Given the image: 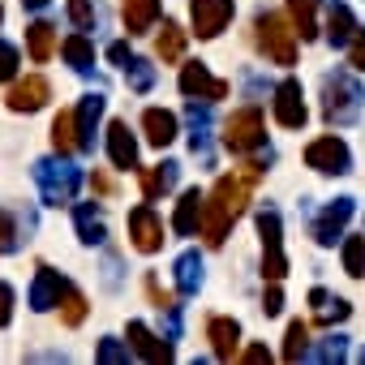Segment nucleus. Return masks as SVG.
<instances>
[{"instance_id":"603ef678","label":"nucleus","mask_w":365,"mask_h":365,"mask_svg":"<svg viewBox=\"0 0 365 365\" xmlns=\"http://www.w3.org/2000/svg\"><path fill=\"white\" fill-rule=\"evenodd\" d=\"M52 0H22V9H31V14H39V9H48Z\"/></svg>"},{"instance_id":"bb28decb","label":"nucleus","mask_w":365,"mask_h":365,"mask_svg":"<svg viewBox=\"0 0 365 365\" xmlns=\"http://www.w3.org/2000/svg\"><path fill=\"white\" fill-rule=\"evenodd\" d=\"M61 292H65V279L52 271V267H39L35 271V284H31V309H52L56 301H61Z\"/></svg>"},{"instance_id":"f257e3e1","label":"nucleus","mask_w":365,"mask_h":365,"mask_svg":"<svg viewBox=\"0 0 365 365\" xmlns=\"http://www.w3.org/2000/svg\"><path fill=\"white\" fill-rule=\"evenodd\" d=\"M250 180L237 172V176H220L215 180V190H211V198H207V207H202V237H207V245H224L228 241V228L245 215V207H250Z\"/></svg>"},{"instance_id":"6e6552de","label":"nucleus","mask_w":365,"mask_h":365,"mask_svg":"<svg viewBox=\"0 0 365 365\" xmlns=\"http://www.w3.org/2000/svg\"><path fill=\"white\" fill-rule=\"evenodd\" d=\"M271 112H275V120H279L284 129H305L309 108H305V91H301L297 78H284V82L271 91Z\"/></svg>"},{"instance_id":"b1692460","label":"nucleus","mask_w":365,"mask_h":365,"mask_svg":"<svg viewBox=\"0 0 365 365\" xmlns=\"http://www.w3.org/2000/svg\"><path fill=\"white\" fill-rule=\"evenodd\" d=\"M207 339L215 348V361H232L237 344H241V322L237 318H211L207 322Z\"/></svg>"},{"instance_id":"7ed1b4c3","label":"nucleus","mask_w":365,"mask_h":365,"mask_svg":"<svg viewBox=\"0 0 365 365\" xmlns=\"http://www.w3.org/2000/svg\"><path fill=\"white\" fill-rule=\"evenodd\" d=\"M254 39H258V52L271 61V65H297V26L284 18V14H258L254 18Z\"/></svg>"},{"instance_id":"4be33fe9","label":"nucleus","mask_w":365,"mask_h":365,"mask_svg":"<svg viewBox=\"0 0 365 365\" xmlns=\"http://www.w3.org/2000/svg\"><path fill=\"white\" fill-rule=\"evenodd\" d=\"M159 14H163L159 0H120V22L129 35H146L159 22Z\"/></svg>"},{"instance_id":"864d4df0","label":"nucleus","mask_w":365,"mask_h":365,"mask_svg":"<svg viewBox=\"0 0 365 365\" xmlns=\"http://www.w3.org/2000/svg\"><path fill=\"white\" fill-rule=\"evenodd\" d=\"M0 22H5V5H0Z\"/></svg>"},{"instance_id":"49530a36","label":"nucleus","mask_w":365,"mask_h":365,"mask_svg":"<svg viewBox=\"0 0 365 365\" xmlns=\"http://www.w3.org/2000/svg\"><path fill=\"white\" fill-rule=\"evenodd\" d=\"M14 322V288L0 279V327H9Z\"/></svg>"},{"instance_id":"a18cd8bd","label":"nucleus","mask_w":365,"mask_h":365,"mask_svg":"<svg viewBox=\"0 0 365 365\" xmlns=\"http://www.w3.org/2000/svg\"><path fill=\"white\" fill-rule=\"evenodd\" d=\"M142 288H146V297H150V305H155V309L172 305V297H168V292L159 288V279H155V275H146V279H142Z\"/></svg>"},{"instance_id":"4c0bfd02","label":"nucleus","mask_w":365,"mask_h":365,"mask_svg":"<svg viewBox=\"0 0 365 365\" xmlns=\"http://www.w3.org/2000/svg\"><path fill=\"white\" fill-rule=\"evenodd\" d=\"M305 348H309V327L297 318L288 322V335H284V361H305Z\"/></svg>"},{"instance_id":"473e14b6","label":"nucleus","mask_w":365,"mask_h":365,"mask_svg":"<svg viewBox=\"0 0 365 365\" xmlns=\"http://www.w3.org/2000/svg\"><path fill=\"white\" fill-rule=\"evenodd\" d=\"M344 356H348V339L344 335H327V339L305 348V361H318V365H331V361H344Z\"/></svg>"},{"instance_id":"cd10ccee","label":"nucleus","mask_w":365,"mask_h":365,"mask_svg":"<svg viewBox=\"0 0 365 365\" xmlns=\"http://www.w3.org/2000/svg\"><path fill=\"white\" fill-rule=\"evenodd\" d=\"M309 305H314V322H318V327H335V322H344V318L352 314V305H348L344 297H331L327 288H314V292H309Z\"/></svg>"},{"instance_id":"a211bd4d","label":"nucleus","mask_w":365,"mask_h":365,"mask_svg":"<svg viewBox=\"0 0 365 365\" xmlns=\"http://www.w3.org/2000/svg\"><path fill=\"white\" fill-rule=\"evenodd\" d=\"M108 159L120 172H133L138 168V138L129 133V120H112L108 125Z\"/></svg>"},{"instance_id":"2f4dec72","label":"nucleus","mask_w":365,"mask_h":365,"mask_svg":"<svg viewBox=\"0 0 365 365\" xmlns=\"http://www.w3.org/2000/svg\"><path fill=\"white\" fill-rule=\"evenodd\" d=\"M26 48H31V61L43 65V61L56 52V31H52L48 22H31V26H26Z\"/></svg>"},{"instance_id":"39448f33","label":"nucleus","mask_w":365,"mask_h":365,"mask_svg":"<svg viewBox=\"0 0 365 365\" xmlns=\"http://www.w3.org/2000/svg\"><path fill=\"white\" fill-rule=\"evenodd\" d=\"M224 146L232 155H258L267 146V125H262V112L254 103L241 108V112H232L224 120Z\"/></svg>"},{"instance_id":"72a5a7b5","label":"nucleus","mask_w":365,"mask_h":365,"mask_svg":"<svg viewBox=\"0 0 365 365\" xmlns=\"http://www.w3.org/2000/svg\"><path fill=\"white\" fill-rule=\"evenodd\" d=\"M125 82H129L133 95H150V86H155V65L142 61V56H129V65H125Z\"/></svg>"},{"instance_id":"c756f323","label":"nucleus","mask_w":365,"mask_h":365,"mask_svg":"<svg viewBox=\"0 0 365 365\" xmlns=\"http://www.w3.org/2000/svg\"><path fill=\"white\" fill-rule=\"evenodd\" d=\"M155 56H159L163 65H176L180 56H185V31H180L176 22H163V31H159V39H155Z\"/></svg>"},{"instance_id":"a878e982","label":"nucleus","mask_w":365,"mask_h":365,"mask_svg":"<svg viewBox=\"0 0 365 365\" xmlns=\"http://www.w3.org/2000/svg\"><path fill=\"white\" fill-rule=\"evenodd\" d=\"M61 56H65V65L73 69V73H82V78H91L95 73V43H91V35H69L65 43H61Z\"/></svg>"},{"instance_id":"423d86ee","label":"nucleus","mask_w":365,"mask_h":365,"mask_svg":"<svg viewBox=\"0 0 365 365\" xmlns=\"http://www.w3.org/2000/svg\"><path fill=\"white\" fill-rule=\"evenodd\" d=\"M258 237H262V279H284L288 275V254H284V224L275 207L258 211Z\"/></svg>"},{"instance_id":"2eb2a0df","label":"nucleus","mask_w":365,"mask_h":365,"mask_svg":"<svg viewBox=\"0 0 365 365\" xmlns=\"http://www.w3.org/2000/svg\"><path fill=\"white\" fill-rule=\"evenodd\" d=\"M35 232V211L26 207H9L0 211V254H18Z\"/></svg>"},{"instance_id":"f3484780","label":"nucleus","mask_w":365,"mask_h":365,"mask_svg":"<svg viewBox=\"0 0 365 365\" xmlns=\"http://www.w3.org/2000/svg\"><path fill=\"white\" fill-rule=\"evenodd\" d=\"M52 99V86H48V78H39V73H31V78H22V82H14V91H9V112H39L43 103Z\"/></svg>"},{"instance_id":"37998d69","label":"nucleus","mask_w":365,"mask_h":365,"mask_svg":"<svg viewBox=\"0 0 365 365\" xmlns=\"http://www.w3.org/2000/svg\"><path fill=\"white\" fill-rule=\"evenodd\" d=\"M348 65L365 73V31H356V35L348 39Z\"/></svg>"},{"instance_id":"aec40b11","label":"nucleus","mask_w":365,"mask_h":365,"mask_svg":"<svg viewBox=\"0 0 365 365\" xmlns=\"http://www.w3.org/2000/svg\"><path fill=\"white\" fill-rule=\"evenodd\" d=\"M176 180H180V163L176 159H163V163L146 168L142 172V194H146V202H159L163 194H172Z\"/></svg>"},{"instance_id":"f704fd0d","label":"nucleus","mask_w":365,"mask_h":365,"mask_svg":"<svg viewBox=\"0 0 365 365\" xmlns=\"http://www.w3.org/2000/svg\"><path fill=\"white\" fill-rule=\"evenodd\" d=\"M65 14H69V22H73V31H99V22H103V14H99V5H91V0H69L65 5Z\"/></svg>"},{"instance_id":"9b49d317","label":"nucleus","mask_w":365,"mask_h":365,"mask_svg":"<svg viewBox=\"0 0 365 365\" xmlns=\"http://www.w3.org/2000/svg\"><path fill=\"white\" fill-rule=\"evenodd\" d=\"M185 120H190V150L198 155V163L202 168H211L215 163V155H211V129H215V116H211V99H190L185 103Z\"/></svg>"},{"instance_id":"c03bdc74","label":"nucleus","mask_w":365,"mask_h":365,"mask_svg":"<svg viewBox=\"0 0 365 365\" xmlns=\"http://www.w3.org/2000/svg\"><path fill=\"white\" fill-rule=\"evenodd\" d=\"M159 314H163V327H168V339L176 344V339H180V305L172 301V305H163Z\"/></svg>"},{"instance_id":"7c9ffc66","label":"nucleus","mask_w":365,"mask_h":365,"mask_svg":"<svg viewBox=\"0 0 365 365\" xmlns=\"http://www.w3.org/2000/svg\"><path fill=\"white\" fill-rule=\"evenodd\" d=\"M288 14H292V26L305 43L318 39V0H288Z\"/></svg>"},{"instance_id":"c9c22d12","label":"nucleus","mask_w":365,"mask_h":365,"mask_svg":"<svg viewBox=\"0 0 365 365\" xmlns=\"http://www.w3.org/2000/svg\"><path fill=\"white\" fill-rule=\"evenodd\" d=\"M61 322L65 327H82V318H86V297L73 288V284H65V292H61Z\"/></svg>"},{"instance_id":"9d476101","label":"nucleus","mask_w":365,"mask_h":365,"mask_svg":"<svg viewBox=\"0 0 365 365\" xmlns=\"http://www.w3.org/2000/svg\"><path fill=\"white\" fill-rule=\"evenodd\" d=\"M232 14H237L232 0H190V22H194L198 39H220L224 26L232 22Z\"/></svg>"},{"instance_id":"a19ab883","label":"nucleus","mask_w":365,"mask_h":365,"mask_svg":"<svg viewBox=\"0 0 365 365\" xmlns=\"http://www.w3.org/2000/svg\"><path fill=\"white\" fill-rule=\"evenodd\" d=\"M18 65H22L18 48H14V43H5V39H0V82H14V78H18Z\"/></svg>"},{"instance_id":"dca6fc26","label":"nucleus","mask_w":365,"mask_h":365,"mask_svg":"<svg viewBox=\"0 0 365 365\" xmlns=\"http://www.w3.org/2000/svg\"><path fill=\"white\" fill-rule=\"evenodd\" d=\"M129 352H138L150 365H168L172 361V339H159L146 322H129Z\"/></svg>"},{"instance_id":"58836bf2","label":"nucleus","mask_w":365,"mask_h":365,"mask_svg":"<svg viewBox=\"0 0 365 365\" xmlns=\"http://www.w3.org/2000/svg\"><path fill=\"white\" fill-rule=\"evenodd\" d=\"M344 271H348L352 279L365 275V237H348V241H344Z\"/></svg>"},{"instance_id":"f03ea898","label":"nucleus","mask_w":365,"mask_h":365,"mask_svg":"<svg viewBox=\"0 0 365 365\" xmlns=\"http://www.w3.org/2000/svg\"><path fill=\"white\" fill-rule=\"evenodd\" d=\"M361 103H365V91H361V82L352 73L331 69L322 78V116H327V125H335V129L352 125L361 116Z\"/></svg>"},{"instance_id":"4468645a","label":"nucleus","mask_w":365,"mask_h":365,"mask_svg":"<svg viewBox=\"0 0 365 365\" xmlns=\"http://www.w3.org/2000/svg\"><path fill=\"white\" fill-rule=\"evenodd\" d=\"M103 108H108V99H103L99 91H91V95H82V99H78V108H73L78 150H95V129H99V120H103Z\"/></svg>"},{"instance_id":"f8f14e48","label":"nucleus","mask_w":365,"mask_h":365,"mask_svg":"<svg viewBox=\"0 0 365 365\" xmlns=\"http://www.w3.org/2000/svg\"><path fill=\"white\" fill-rule=\"evenodd\" d=\"M356 198H335V202H327L318 215H314V224H309V237L318 241V245H335L339 237H344V228H348V220H352V207Z\"/></svg>"},{"instance_id":"0eeeda50","label":"nucleus","mask_w":365,"mask_h":365,"mask_svg":"<svg viewBox=\"0 0 365 365\" xmlns=\"http://www.w3.org/2000/svg\"><path fill=\"white\" fill-rule=\"evenodd\" d=\"M305 168H314V172H322V176H344V172H352V150H348V142L335 138V133L314 138V142L305 146Z\"/></svg>"},{"instance_id":"412c9836","label":"nucleus","mask_w":365,"mask_h":365,"mask_svg":"<svg viewBox=\"0 0 365 365\" xmlns=\"http://www.w3.org/2000/svg\"><path fill=\"white\" fill-rule=\"evenodd\" d=\"M73 228H78V241L82 245H103L108 241V220L95 202H78L73 207Z\"/></svg>"},{"instance_id":"79ce46f5","label":"nucleus","mask_w":365,"mask_h":365,"mask_svg":"<svg viewBox=\"0 0 365 365\" xmlns=\"http://www.w3.org/2000/svg\"><path fill=\"white\" fill-rule=\"evenodd\" d=\"M279 309H284V288H279V279H271V288L262 292V314H267V318H275Z\"/></svg>"},{"instance_id":"6ab92c4d","label":"nucleus","mask_w":365,"mask_h":365,"mask_svg":"<svg viewBox=\"0 0 365 365\" xmlns=\"http://www.w3.org/2000/svg\"><path fill=\"white\" fill-rule=\"evenodd\" d=\"M207 267H202V254L198 250H185V254H176V262H172V275H176V292L180 297H198V288H202V275Z\"/></svg>"},{"instance_id":"393cba45","label":"nucleus","mask_w":365,"mask_h":365,"mask_svg":"<svg viewBox=\"0 0 365 365\" xmlns=\"http://www.w3.org/2000/svg\"><path fill=\"white\" fill-rule=\"evenodd\" d=\"M202 207H207V198L198 190H185V194H180V202H176V211H172V228L180 237H194L202 228Z\"/></svg>"},{"instance_id":"3c124183","label":"nucleus","mask_w":365,"mask_h":365,"mask_svg":"<svg viewBox=\"0 0 365 365\" xmlns=\"http://www.w3.org/2000/svg\"><path fill=\"white\" fill-rule=\"evenodd\" d=\"M91 190H95L99 198H108V194H112V180H108L103 172H91Z\"/></svg>"},{"instance_id":"1a4fd4ad","label":"nucleus","mask_w":365,"mask_h":365,"mask_svg":"<svg viewBox=\"0 0 365 365\" xmlns=\"http://www.w3.org/2000/svg\"><path fill=\"white\" fill-rule=\"evenodd\" d=\"M163 220L155 215V207L150 202H142V207H133L129 211V245L138 250V254H159L163 250Z\"/></svg>"},{"instance_id":"5fc2aeb1","label":"nucleus","mask_w":365,"mask_h":365,"mask_svg":"<svg viewBox=\"0 0 365 365\" xmlns=\"http://www.w3.org/2000/svg\"><path fill=\"white\" fill-rule=\"evenodd\" d=\"M356 356H361V361H365V348H361V352H356Z\"/></svg>"},{"instance_id":"ea45409f","label":"nucleus","mask_w":365,"mask_h":365,"mask_svg":"<svg viewBox=\"0 0 365 365\" xmlns=\"http://www.w3.org/2000/svg\"><path fill=\"white\" fill-rule=\"evenodd\" d=\"M95 361L99 365H129V348L120 344V339H99V348H95Z\"/></svg>"},{"instance_id":"8fccbe9b","label":"nucleus","mask_w":365,"mask_h":365,"mask_svg":"<svg viewBox=\"0 0 365 365\" xmlns=\"http://www.w3.org/2000/svg\"><path fill=\"white\" fill-rule=\"evenodd\" d=\"M241 361H250V365H267V361H271V352L254 344V348H245V352H241Z\"/></svg>"},{"instance_id":"e433bc0d","label":"nucleus","mask_w":365,"mask_h":365,"mask_svg":"<svg viewBox=\"0 0 365 365\" xmlns=\"http://www.w3.org/2000/svg\"><path fill=\"white\" fill-rule=\"evenodd\" d=\"M52 146H56V155H73V150H78V133H73V112H61V116L52 120Z\"/></svg>"},{"instance_id":"c85d7f7f","label":"nucleus","mask_w":365,"mask_h":365,"mask_svg":"<svg viewBox=\"0 0 365 365\" xmlns=\"http://www.w3.org/2000/svg\"><path fill=\"white\" fill-rule=\"evenodd\" d=\"M352 35H356L352 9L348 5H331V14H327V39H331V48H348Z\"/></svg>"},{"instance_id":"5701e85b","label":"nucleus","mask_w":365,"mask_h":365,"mask_svg":"<svg viewBox=\"0 0 365 365\" xmlns=\"http://www.w3.org/2000/svg\"><path fill=\"white\" fill-rule=\"evenodd\" d=\"M142 133H146V142H150V146H159V150H163V146H172V142H176V133H180V129H176V116H172L168 108H146V112H142Z\"/></svg>"},{"instance_id":"20e7f679","label":"nucleus","mask_w":365,"mask_h":365,"mask_svg":"<svg viewBox=\"0 0 365 365\" xmlns=\"http://www.w3.org/2000/svg\"><path fill=\"white\" fill-rule=\"evenodd\" d=\"M35 185L43 194L48 207H69L78 198V185H82V172L69 163V155H56V159H35Z\"/></svg>"},{"instance_id":"09e8293b","label":"nucleus","mask_w":365,"mask_h":365,"mask_svg":"<svg viewBox=\"0 0 365 365\" xmlns=\"http://www.w3.org/2000/svg\"><path fill=\"white\" fill-rule=\"evenodd\" d=\"M129 56H133V52H129V43H120V39H116V43H108V61H112V65H120V69H125V65H129Z\"/></svg>"},{"instance_id":"ddd939ff","label":"nucleus","mask_w":365,"mask_h":365,"mask_svg":"<svg viewBox=\"0 0 365 365\" xmlns=\"http://www.w3.org/2000/svg\"><path fill=\"white\" fill-rule=\"evenodd\" d=\"M180 91H185L190 99H224L228 82L215 78L202 61H185V65H180Z\"/></svg>"},{"instance_id":"de8ad7c7","label":"nucleus","mask_w":365,"mask_h":365,"mask_svg":"<svg viewBox=\"0 0 365 365\" xmlns=\"http://www.w3.org/2000/svg\"><path fill=\"white\" fill-rule=\"evenodd\" d=\"M103 284H108V288H120V258H116V254L103 258Z\"/></svg>"}]
</instances>
